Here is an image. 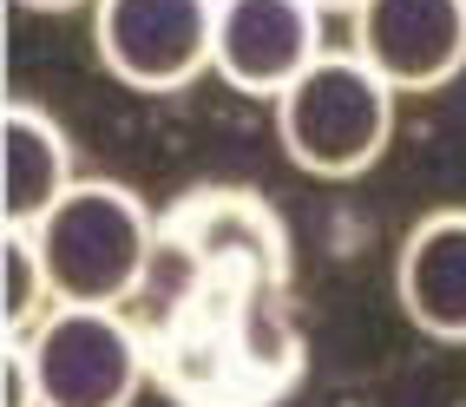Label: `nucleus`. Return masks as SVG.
I'll use <instances>...</instances> for the list:
<instances>
[{
  "label": "nucleus",
  "instance_id": "4",
  "mask_svg": "<svg viewBox=\"0 0 466 407\" xmlns=\"http://www.w3.org/2000/svg\"><path fill=\"white\" fill-rule=\"evenodd\" d=\"M92 53L132 92H184L210 73L217 0H92Z\"/></svg>",
  "mask_w": 466,
  "mask_h": 407
},
{
  "label": "nucleus",
  "instance_id": "11",
  "mask_svg": "<svg viewBox=\"0 0 466 407\" xmlns=\"http://www.w3.org/2000/svg\"><path fill=\"white\" fill-rule=\"evenodd\" d=\"M322 7H329V14H355V7H361V0H322Z\"/></svg>",
  "mask_w": 466,
  "mask_h": 407
},
{
  "label": "nucleus",
  "instance_id": "1",
  "mask_svg": "<svg viewBox=\"0 0 466 407\" xmlns=\"http://www.w3.org/2000/svg\"><path fill=\"white\" fill-rule=\"evenodd\" d=\"M40 237V257L53 270L59 302H106L126 309L145 276L158 270V224H151L145 198L118 178H79L40 224H26Z\"/></svg>",
  "mask_w": 466,
  "mask_h": 407
},
{
  "label": "nucleus",
  "instance_id": "9",
  "mask_svg": "<svg viewBox=\"0 0 466 407\" xmlns=\"http://www.w3.org/2000/svg\"><path fill=\"white\" fill-rule=\"evenodd\" d=\"M53 309H59V296H53V270L40 257V237L7 224V335H26Z\"/></svg>",
  "mask_w": 466,
  "mask_h": 407
},
{
  "label": "nucleus",
  "instance_id": "6",
  "mask_svg": "<svg viewBox=\"0 0 466 407\" xmlns=\"http://www.w3.org/2000/svg\"><path fill=\"white\" fill-rule=\"evenodd\" d=\"M355 53L400 99L466 73V0H361L349 14Z\"/></svg>",
  "mask_w": 466,
  "mask_h": 407
},
{
  "label": "nucleus",
  "instance_id": "10",
  "mask_svg": "<svg viewBox=\"0 0 466 407\" xmlns=\"http://www.w3.org/2000/svg\"><path fill=\"white\" fill-rule=\"evenodd\" d=\"M26 14H73V7H92V0H14Z\"/></svg>",
  "mask_w": 466,
  "mask_h": 407
},
{
  "label": "nucleus",
  "instance_id": "7",
  "mask_svg": "<svg viewBox=\"0 0 466 407\" xmlns=\"http://www.w3.org/2000/svg\"><path fill=\"white\" fill-rule=\"evenodd\" d=\"M394 302L427 341L466 349V204L427 210L420 224L400 237Z\"/></svg>",
  "mask_w": 466,
  "mask_h": 407
},
{
  "label": "nucleus",
  "instance_id": "2",
  "mask_svg": "<svg viewBox=\"0 0 466 407\" xmlns=\"http://www.w3.org/2000/svg\"><path fill=\"white\" fill-rule=\"evenodd\" d=\"M276 106V138H283V158L309 178H361L381 165V151L394 138V106L400 92L368 66V59L349 53H322Z\"/></svg>",
  "mask_w": 466,
  "mask_h": 407
},
{
  "label": "nucleus",
  "instance_id": "8",
  "mask_svg": "<svg viewBox=\"0 0 466 407\" xmlns=\"http://www.w3.org/2000/svg\"><path fill=\"white\" fill-rule=\"evenodd\" d=\"M0 178H7V224H40V217L86 178L73 158V138L46 106L34 99H7L0 118Z\"/></svg>",
  "mask_w": 466,
  "mask_h": 407
},
{
  "label": "nucleus",
  "instance_id": "3",
  "mask_svg": "<svg viewBox=\"0 0 466 407\" xmlns=\"http://www.w3.org/2000/svg\"><path fill=\"white\" fill-rule=\"evenodd\" d=\"M7 341L26 355L40 407H132L151 374L145 335L106 302H59L46 322Z\"/></svg>",
  "mask_w": 466,
  "mask_h": 407
},
{
  "label": "nucleus",
  "instance_id": "5",
  "mask_svg": "<svg viewBox=\"0 0 466 407\" xmlns=\"http://www.w3.org/2000/svg\"><path fill=\"white\" fill-rule=\"evenodd\" d=\"M322 20V0H217L210 73L243 99H283L329 53Z\"/></svg>",
  "mask_w": 466,
  "mask_h": 407
}]
</instances>
